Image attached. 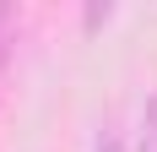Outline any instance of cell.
Segmentation results:
<instances>
[{
    "label": "cell",
    "instance_id": "1",
    "mask_svg": "<svg viewBox=\"0 0 157 152\" xmlns=\"http://www.w3.org/2000/svg\"><path fill=\"white\" fill-rule=\"evenodd\" d=\"M136 152H157V92L141 103V120H136Z\"/></svg>",
    "mask_w": 157,
    "mask_h": 152
},
{
    "label": "cell",
    "instance_id": "2",
    "mask_svg": "<svg viewBox=\"0 0 157 152\" xmlns=\"http://www.w3.org/2000/svg\"><path fill=\"white\" fill-rule=\"evenodd\" d=\"M16 27H22V16H16L11 6H0V71H6V60H11V44H16Z\"/></svg>",
    "mask_w": 157,
    "mask_h": 152
}]
</instances>
